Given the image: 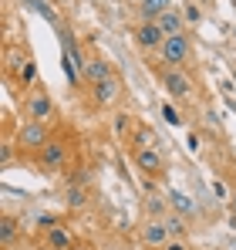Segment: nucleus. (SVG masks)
Here are the masks:
<instances>
[{
    "label": "nucleus",
    "instance_id": "nucleus-17",
    "mask_svg": "<svg viewBox=\"0 0 236 250\" xmlns=\"http://www.w3.org/2000/svg\"><path fill=\"white\" fill-rule=\"evenodd\" d=\"M162 250H186V244H179V240H169Z\"/></svg>",
    "mask_w": 236,
    "mask_h": 250
},
{
    "label": "nucleus",
    "instance_id": "nucleus-18",
    "mask_svg": "<svg viewBox=\"0 0 236 250\" xmlns=\"http://www.w3.org/2000/svg\"><path fill=\"white\" fill-rule=\"evenodd\" d=\"M149 213H162V200H149Z\"/></svg>",
    "mask_w": 236,
    "mask_h": 250
},
{
    "label": "nucleus",
    "instance_id": "nucleus-11",
    "mask_svg": "<svg viewBox=\"0 0 236 250\" xmlns=\"http://www.w3.org/2000/svg\"><path fill=\"white\" fill-rule=\"evenodd\" d=\"M95 98H98L101 105L115 102V98H118V78H115V75H112L108 82H98V84H95Z\"/></svg>",
    "mask_w": 236,
    "mask_h": 250
},
{
    "label": "nucleus",
    "instance_id": "nucleus-6",
    "mask_svg": "<svg viewBox=\"0 0 236 250\" xmlns=\"http://www.w3.org/2000/svg\"><path fill=\"white\" fill-rule=\"evenodd\" d=\"M158 31H162V34H165V38H172V34H186V31H182V24H186V17H182V14H179V10H176V7H169V10H162V14H158Z\"/></svg>",
    "mask_w": 236,
    "mask_h": 250
},
{
    "label": "nucleus",
    "instance_id": "nucleus-15",
    "mask_svg": "<svg viewBox=\"0 0 236 250\" xmlns=\"http://www.w3.org/2000/svg\"><path fill=\"white\" fill-rule=\"evenodd\" d=\"M169 196H172V207L179 213H193V200L189 196H182V193H169Z\"/></svg>",
    "mask_w": 236,
    "mask_h": 250
},
{
    "label": "nucleus",
    "instance_id": "nucleus-19",
    "mask_svg": "<svg viewBox=\"0 0 236 250\" xmlns=\"http://www.w3.org/2000/svg\"><path fill=\"white\" fill-rule=\"evenodd\" d=\"M51 250H54V247H51Z\"/></svg>",
    "mask_w": 236,
    "mask_h": 250
},
{
    "label": "nucleus",
    "instance_id": "nucleus-4",
    "mask_svg": "<svg viewBox=\"0 0 236 250\" xmlns=\"http://www.w3.org/2000/svg\"><path fill=\"white\" fill-rule=\"evenodd\" d=\"M135 41H138V47L152 51V47H162V44H165V34L158 31L156 21H142V24L135 27Z\"/></svg>",
    "mask_w": 236,
    "mask_h": 250
},
{
    "label": "nucleus",
    "instance_id": "nucleus-13",
    "mask_svg": "<svg viewBox=\"0 0 236 250\" xmlns=\"http://www.w3.org/2000/svg\"><path fill=\"white\" fill-rule=\"evenodd\" d=\"M14 237H17V223H14L10 216H3V223H0V244H3V247H10V244H14Z\"/></svg>",
    "mask_w": 236,
    "mask_h": 250
},
{
    "label": "nucleus",
    "instance_id": "nucleus-10",
    "mask_svg": "<svg viewBox=\"0 0 236 250\" xmlns=\"http://www.w3.org/2000/svg\"><path fill=\"white\" fill-rule=\"evenodd\" d=\"M84 78H88L91 84L108 82V78H112V64H108L105 58H91V61L84 64Z\"/></svg>",
    "mask_w": 236,
    "mask_h": 250
},
{
    "label": "nucleus",
    "instance_id": "nucleus-8",
    "mask_svg": "<svg viewBox=\"0 0 236 250\" xmlns=\"http://www.w3.org/2000/svg\"><path fill=\"white\" fill-rule=\"evenodd\" d=\"M51 112H54V105H51V98H47L44 91H34V95L27 98V115H31V122H44Z\"/></svg>",
    "mask_w": 236,
    "mask_h": 250
},
{
    "label": "nucleus",
    "instance_id": "nucleus-9",
    "mask_svg": "<svg viewBox=\"0 0 236 250\" xmlns=\"http://www.w3.org/2000/svg\"><path fill=\"white\" fill-rule=\"evenodd\" d=\"M135 166L142 169V172H149V176H156V172H162V156H158L156 149L142 146V149L135 152Z\"/></svg>",
    "mask_w": 236,
    "mask_h": 250
},
{
    "label": "nucleus",
    "instance_id": "nucleus-5",
    "mask_svg": "<svg viewBox=\"0 0 236 250\" xmlns=\"http://www.w3.org/2000/svg\"><path fill=\"white\" fill-rule=\"evenodd\" d=\"M64 159H68V152H64V146H61L58 139H51V142L38 152V163L44 169H61V166H64Z\"/></svg>",
    "mask_w": 236,
    "mask_h": 250
},
{
    "label": "nucleus",
    "instance_id": "nucleus-1",
    "mask_svg": "<svg viewBox=\"0 0 236 250\" xmlns=\"http://www.w3.org/2000/svg\"><path fill=\"white\" fill-rule=\"evenodd\" d=\"M158 51H162V61L169 68H182L189 61V54H193V44H189L186 34H172V38H165V44Z\"/></svg>",
    "mask_w": 236,
    "mask_h": 250
},
{
    "label": "nucleus",
    "instance_id": "nucleus-12",
    "mask_svg": "<svg viewBox=\"0 0 236 250\" xmlns=\"http://www.w3.org/2000/svg\"><path fill=\"white\" fill-rule=\"evenodd\" d=\"M169 7H172V0H142V21H158V14Z\"/></svg>",
    "mask_w": 236,
    "mask_h": 250
},
{
    "label": "nucleus",
    "instance_id": "nucleus-14",
    "mask_svg": "<svg viewBox=\"0 0 236 250\" xmlns=\"http://www.w3.org/2000/svg\"><path fill=\"white\" fill-rule=\"evenodd\" d=\"M51 247H54V250H71V237H68L64 230L51 227Z\"/></svg>",
    "mask_w": 236,
    "mask_h": 250
},
{
    "label": "nucleus",
    "instance_id": "nucleus-3",
    "mask_svg": "<svg viewBox=\"0 0 236 250\" xmlns=\"http://www.w3.org/2000/svg\"><path fill=\"white\" fill-rule=\"evenodd\" d=\"M162 84H165V91H169L172 98H186V95H189V88H193L189 75H186V71H179V68H165V71H162Z\"/></svg>",
    "mask_w": 236,
    "mask_h": 250
},
{
    "label": "nucleus",
    "instance_id": "nucleus-16",
    "mask_svg": "<svg viewBox=\"0 0 236 250\" xmlns=\"http://www.w3.org/2000/svg\"><path fill=\"white\" fill-rule=\"evenodd\" d=\"M162 115H165V122H169V125H182V119L176 115V108H172V105H165V108H162Z\"/></svg>",
    "mask_w": 236,
    "mask_h": 250
},
{
    "label": "nucleus",
    "instance_id": "nucleus-7",
    "mask_svg": "<svg viewBox=\"0 0 236 250\" xmlns=\"http://www.w3.org/2000/svg\"><path fill=\"white\" fill-rule=\"evenodd\" d=\"M169 223H158V220H152V223H145V230H142V240H145V247H165L169 244Z\"/></svg>",
    "mask_w": 236,
    "mask_h": 250
},
{
    "label": "nucleus",
    "instance_id": "nucleus-2",
    "mask_svg": "<svg viewBox=\"0 0 236 250\" xmlns=\"http://www.w3.org/2000/svg\"><path fill=\"white\" fill-rule=\"evenodd\" d=\"M47 142H51V135H47L44 122H27V125H20V146H24V149H34V152H40Z\"/></svg>",
    "mask_w": 236,
    "mask_h": 250
}]
</instances>
